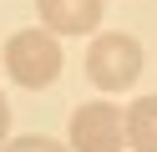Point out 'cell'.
<instances>
[{
  "label": "cell",
  "mask_w": 157,
  "mask_h": 152,
  "mask_svg": "<svg viewBox=\"0 0 157 152\" xmlns=\"http://www.w3.org/2000/svg\"><path fill=\"white\" fill-rule=\"evenodd\" d=\"M0 152H71V147H61L56 137H15V142H5Z\"/></svg>",
  "instance_id": "8992f818"
},
{
  "label": "cell",
  "mask_w": 157,
  "mask_h": 152,
  "mask_svg": "<svg viewBox=\"0 0 157 152\" xmlns=\"http://www.w3.org/2000/svg\"><path fill=\"white\" fill-rule=\"evenodd\" d=\"M127 142L137 152H157V96H137L127 107Z\"/></svg>",
  "instance_id": "5b68a950"
},
{
  "label": "cell",
  "mask_w": 157,
  "mask_h": 152,
  "mask_svg": "<svg viewBox=\"0 0 157 152\" xmlns=\"http://www.w3.org/2000/svg\"><path fill=\"white\" fill-rule=\"evenodd\" d=\"M5 137H10V101L0 96V147H5Z\"/></svg>",
  "instance_id": "52a82bcc"
},
{
  "label": "cell",
  "mask_w": 157,
  "mask_h": 152,
  "mask_svg": "<svg viewBox=\"0 0 157 152\" xmlns=\"http://www.w3.org/2000/svg\"><path fill=\"white\" fill-rule=\"evenodd\" d=\"M127 147V111L117 101H86L71 117V152H122Z\"/></svg>",
  "instance_id": "3957f363"
},
{
  "label": "cell",
  "mask_w": 157,
  "mask_h": 152,
  "mask_svg": "<svg viewBox=\"0 0 157 152\" xmlns=\"http://www.w3.org/2000/svg\"><path fill=\"white\" fill-rule=\"evenodd\" d=\"M86 76L101 91H127L142 76V46L132 36H122V30H101L91 41V51H86Z\"/></svg>",
  "instance_id": "7a4b0ae2"
},
{
  "label": "cell",
  "mask_w": 157,
  "mask_h": 152,
  "mask_svg": "<svg viewBox=\"0 0 157 152\" xmlns=\"http://www.w3.org/2000/svg\"><path fill=\"white\" fill-rule=\"evenodd\" d=\"M61 66H66V51H61V41H56L51 30H15V36L5 41V71H10V81H21L25 91L51 86V81L61 76Z\"/></svg>",
  "instance_id": "6da1fadb"
},
{
  "label": "cell",
  "mask_w": 157,
  "mask_h": 152,
  "mask_svg": "<svg viewBox=\"0 0 157 152\" xmlns=\"http://www.w3.org/2000/svg\"><path fill=\"white\" fill-rule=\"evenodd\" d=\"M36 10L51 36H91L101 20V0H36Z\"/></svg>",
  "instance_id": "277c9868"
}]
</instances>
